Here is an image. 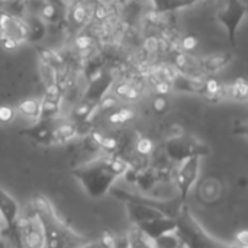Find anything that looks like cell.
Here are the masks:
<instances>
[{
    "label": "cell",
    "instance_id": "obj_11",
    "mask_svg": "<svg viewBox=\"0 0 248 248\" xmlns=\"http://www.w3.org/2000/svg\"><path fill=\"white\" fill-rule=\"evenodd\" d=\"M51 121H36V124L28 129L22 131V135H26L31 141H35L36 144L49 145L52 144V128L49 125Z\"/></svg>",
    "mask_w": 248,
    "mask_h": 248
},
{
    "label": "cell",
    "instance_id": "obj_4",
    "mask_svg": "<svg viewBox=\"0 0 248 248\" xmlns=\"http://www.w3.org/2000/svg\"><path fill=\"white\" fill-rule=\"evenodd\" d=\"M16 240L17 248H44L45 238L42 227L36 215L29 209L28 214L19 215L15 231L12 234Z\"/></svg>",
    "mask_w": 248,
    "mask_h": 248
},
{
    "label": "cell",
    "instance_id": "obj_28",
    "mask_svg": "<svg viewBox=\"0 0 248 248\" xmlns=\"http://www.w3.org/2000/svg\"><path fill=\"white\" fill-rule=\"evenodd\" d=\"M230 248H232V246H231V247H230Z\"/></svg>",
    "mask_w": 248,
    "mask_h": 248
},
{
    "label": "cell",
    "instance_id": "obj_26",
    "mask_svg": "<svg viewBox=\"0 0 248 248\" xmlns=\"http://www.w3.org/2000/svg\"><path fill=\"white\" fill-rule=\"evenodd\" d=\"M1 222H3V221H1V218H0V228H1Z\"/></svg>",
    "mask_w": 248,
    "mask_h": 248
},
{
    "label": "cell",
    "instance_id": "obj_6",
    "mask_svg": "<svg viewBox=\"0 0 248 248\" xmlns=\"http://www.w3.org/2000/svg\"><path fill=\"white\" fill-rule=\"evenodd\" d=\"M0 42L7 49H13L17 45L28 42V28L25 20L13 13L0 10Z\"/></svg>",
    "mask_w": 248,
    "mask_h": 248
},
{
    "label": "cell",
    "instance_id": "obj_24",
    "mask_svg": "<svg viewBox=\"0 0 248 248\" xmlns=\"http://www.w3.org/2000/svg\"><path fill=\"white\" fill-rule=\"evenodd\" d=\"M15 108L7 106V105H1L0 106V122L1 124H9L13 121L15 118Z\"/></svg>",
    "mask_w": 248,
    "mask_h": 248
},
{
    "label": "cell",
    "instance_id": "obj_17",
    "mask_svg": "<svg viewBox=\"0 0 248 248\" xmlns=\"http://www.w3.org/2000/svg\"><path fill=\"white\" fill-rule=\"evenodd\" d=\"M28 28V42H38L46 33V25L39 16H31L25 20Z\"/></svg>",
    "mask_w": 248,
    "mask_h": 248
},
{
    "label": "cell",
    "instance_id": "obj_27",
    "mask_svg": "<svg viewBox=\"0 0 248 248\" xmlns=\"http://www.w3.org/2000/svg\"><path fill=\"white\" fill-rule=\"evenodd\" d=\"M0 1H10V0H0Z\"/></svg>",
    "mask_w": 248,
    "mask_h": 248
},
{
    "label": "cell",
    "instance_id": "obj_15",
    "mask_svg": "<svg viewBox=\"0 0 248 248\" xmlns=\"http://www.w3.org/2000/svg\"><path fill=\"white\" fill-rule=\"evenodd\" d=\"M61 112V99L44 96L41 99V112L38 121H52Z\"/></svg>",
    "mask_w": 248,
    "mask_h": 248
},
{
    "label": "cell",
    "instance_id": "obj_13",
    "mask_svg": "<svg viewBox=\"0 0 248 248\" xmlns=\"http://www.w3.org/2000/svg\"><path fill=\"white\" fill-rule=\"evenodd\" d=\"M199 0H151L155 13H169L196 4Z\"/></svg>",
    "mask_w": 248,
    "mask_h": 248
},
{
    "label": "cell",
    "instance_id": "obj_7",
    "mask_svg": "<svg viewBox=\"0 0 248 248\" xmlns=\"http://www.w3.org/2000/svg\"><path fill=\"white\" fill-rule=\"evenodd\" d=\"M247 12L248 6L243 0H227L224 7L217 13V19L225 28L231 45L237 44V33L247 16Z\"/></svg>",
    "mask_w": 248,
    "mask_h": 248
},
{
    "label": "cell",
    "instance_id": "obj_23",
    "mask_svg": "<svg viewBox=\"0 0 248 248\" xmlns=\"http://www.w3.org/2000/svg\"><path fill=\"white\" fill-rule=\"evenodd\" d=\"M153 148H154V145H153L151 140H150V138H145V137H141V138L137 141V145H135V150H137L138 154H141V155H148V154H151Z\"/></svg>",
    "mask_w": 248,
    "mask_h": 248
},
{
    "label": "cell",
    "instance_id": "obj_5",
    "mask_svg": "<svg viewBox=\"0 0 248 248\" xmlns=\"http://www.w3.org/2000/svg\"><path fill=\"white\" fill-rule=\"evenodd\" d=\"M208 153H209V150L202 141H199L193 137H187L185 134L171 137L166 142V154L170 160H173L176 163H180L193 155L203 157Z\"/></svg>",
    "mask_w": 248,
    "mask_h": 248
},
{
    "label": "cell",
    "instance_id": "obj_21",
    "mask_svg": "<svg viewBox=\"0 0 248 248\" xmlns=\"http://www.w3.org/2000/svg\"><path fill=\"white\" fill-rule=\"evenodd\" d=\"M134 116H135V112H134L132 108H121L116 112L110 113L108 119H109L110 124L118 125V124H125V122L131 121Z\"/></svg>",
    "mask_w": 248,
    "mask_h": 248
},
{
    "label": "cell",
    "instance_id": "obj_18",
    "mask_svg": "<svg viewBox=\"0 0 248 248\" xmlns=\"http://www.w3.org/2000/svg\"><path fill=\"white\" fill-rule=\"evenodd\" d=\"M16 112H19L20 115H23L25 118L29 119H39V112H41V100L36 97H26L23 100H20L16 105Z\"/></svg>",
    "mask_w": 248,
    "mask_h": 248
},
{
    "label": "cell",
    "instance_id": "obj_25",
    "mask_svg": "<svg viewBox=\"0 0 248 248\" xmlns=\"http://www.w3.org/2000/svg\"><path fill=\"white\" fill-rule=\"evenodd\" d=\"M195 44H196V41H195L193 38H187L186 42L183 44V46H185V49H192V48H195V46H193Z\"/></svg>",
    "mask_w": 248,
    "mask_h": 248
},
{
    "label": "cell",
    "instance_id": "obj_19",
    "mask_svg": "<svg viewBox=\"0 0 248 248\" xmlns=\"http://www.w3.org/2000/svg\"><path fill=\"white\" fill-rule=\"evenodd\" d=\"M36 51H38L39 61L45 62L46 65L52 67L54 70H57L60 73V70L64 65V60H62V57L58 52H55L52 49H48V48H39V46L36 48Z\"/></svg>",
    "mask_w": 248,
    "mask_h": 248
},
{
    "label": "cell",
    "instance_id": "obj_12",
    "mask_svg": "<svg viewBox=\"0 0 248 248\" xmlns=\"http://www.w3.org/2000/svg\"><path fill=\"white\" fill-rule=\"evenodd\" d=\"M230 99L237 102H246L248 99V86L246 78H235L232 83L222 84L221 87V100Z\"/></svg>",
    "mask_w": 248,
    "mask_h": 248
},
{
    "label": "cell",
    "instance_id": "obj_1",
    "mask_svg": "<svg viewBox=\"0 0 248 248\" xmlns=\"http://www.w3.org/2000/svg\"><path fill=\"white\" fill-rule=\"evenodd\" d=\"M129 164L115 155H103L76 167L71 174L87 196L100 199L110 192L115 183L125 176Z\"/></svg>",
    "mask_w": 248,
    "mask_h": 248
},
{
    "label": "cell",
    "instance_id": "obj_14",
    "mask_svg": "<svg viewBox=\"0 0 248 248\" xmlns=\"http://www.w3.org/2000/svg\"><path fill=\"white\" fill-rule=\"evenodd\" d=\"M78 134V128L76 122H64L52 128V144L67 142L76 138Z\"/></svg>",
    "mask_w": 248,
    "mask_h": 248
},
{
    "label": "cell",
    "instance_id": "obj_2",
    "mask_svg": "<svg viewBox=\"0 0 248 248\" xmlns=\"http://www.w3.org/2000/svg\"><path fill=\"white\" fill-rule=\"evenodd\" d=\"M29 209L36 215L42 227L45 238L44 248H80L86 243L81 235L62 222L45 196L35 195L31 201Z\"/></svg>",
    "mask_w": 248,
    "mask_h": 248
},
{
    "label": "cell",
    "instance_id": "obj_20",
    "mask_svg": "<svg viewBox=\"0 0 248 248\" xmlns=\"http://www.w3.org/2000/svg\"><path fill=\"white\" fill-rule=\"evenodd\" d=\"M39 17L44 22H55L60 19V10L54 3L48 1L39 7Z\"/></svg>",
    "mask_w": 248,
    "mask_h": 248
},
{
    "label": "cell",
    "instance_id": "obj_9",
    "mask_svg": "<svg viewBox=\"0 0 248 248\" xmlns=\"http://www.w3.org/2000/svg\"><path fill=\"white\" fill-rule=\"evenodd\" d=\"M113 83H115L113 76L108 71H100L99 74L97 73L93 74L89 78V84L84 90L81 102L89 105L90 108H93L97 112L99 103L102 102L103 97H106V94L112 89Z\"/></svg>",
    "mask_w": 248,
    "mask_h": 248
},
{
    "label": "cell",
    "instance_id": "obj_8",
    "mask_svg": "<svg viewBox=\"0 0 248 248\" xmlns=\"http://www.w3.org/2000/svg\"><path fill=\"white\" fill-rule=\"evenodd\" d=\"M201 160H202V157L193 155V157H189L179 163V167L174 174V182H176V186L179 190L177 198L182 202L187 201V196L190 195L192 187L198 182V177L201 173Z\"/></svg>",
    "mask_w": 248,
    "mask_h": 248
},
{
    "label": "cell",
    "instance_id": "obj_10",
    "mask_svg": "<svg viewBox=\"0 0 248 248\" xmlns=\"http://www.w3.org/2000/svg\"><path fill=\"white\" fill-rule=\"evenodd\" d=\"M19 215H20V211H19L17 202L0 185V218L4 222V225L10 234H13V231H15Z\"/></svg>",
    "mask_w": 248,
    "mask_h": 248
},
{
    "label": "cell",
    "instance_id": "obj_3",
    "mask_svg": "<svg viewBox=\"0 0 248 248\" xmlns=\"http://www.w3.org/2000/svg\"><path fill=\"white\" fill-rule=\"evenodd\" d=\"M174 234L180 240L183 248H230L231 246L219 243L212 238L202 225L195 219L192 211L186 203L182 205L180 211L174 217Z\"/></svg>",
    "mask_w": 248,
    "mask_h": 248
},
{
    "label": "cell",
    "instance_id": "obj_29",
    "mask_svg": "<svg viewBox=\"0 0 248 248\" xmlns=\"http://www.w3.org/2000/svg\"><path fill=\"white\" fill-rule=\"evenodd\" d=\"M199 1H201V0H199Z\"/></svg>",
    "mask_w": 248,
    "mask_h": 248
},
{
    "label": "cell",
    "instance_id": "obj_16",
    "mask_svg": "<svg viewBox=\"0 0 248 248\" xmlns=\"http://www.w3.org/2000/svg\"><path fill=\"white\" fill-rule=\"evenodd\" d=\"M112 89H113L115 96L119 97L121 100H125V102H137L141 97V92L129 81L113 83Z\"/></svg>",
    "mask_w": 248,
    "mask_h": 248
},
{
    "label": "cell",
    "instance_id": "obj_22",
    "mask_svg": "<svg viewBox=\"0 0 248 248\" xmlns=\"http://www.w3.org/2000/svg\"><path fill=\"white\" fill-rule=\"evenodd\" d=\"M151 106H153V110H154L155 115L163 116L169 110V99H167V96L166 94H157L153 99Z\"/></svg>",
    "mask_w": 248,
    "mask_h": 248
}]
</instances>
